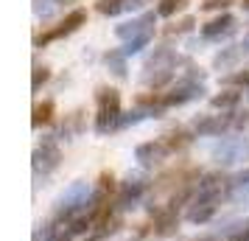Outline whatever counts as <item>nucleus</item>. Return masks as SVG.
<instances>
[{"instance_id": "4", "label": "nucleus", "mask_w": 249, "mask_h": 241, "mask_svg": "<svg viewBox=\"0 0 249 241\" xmlns=\"http://www.w3.org/2000/svg\"><path fill=\"white\" fill-rule=\"evenodd\" d=\"M98 101H101V115H98V129H107L112 124V118L118 115V93L115 90H101L98 95Z\"/></svg>"}, {"instance_id": "11", "label": "nucleus", "mask_w": 249, "mask_h": 241, "mask_svg": "<svg viewBox=\"0 0 249 241\" xmlns=\"http://www.w3.org/2000/svg\"><path fill=\"white\" fill-rule=\"evenodd\" d=\"M51 9H53V0H34V12L39 14V17H48Z\"/></svg>"}, {"instance_id": "7", "label": "nucleus", "mask_w": 249, "mask_h": 241, "mask_svg": "<svg viewBox=\"0 0 249 241\" xmlns=\"http://www.w3.org/2000/svg\"><path fill=\"white\" fill-rule=\"evenodd\" d=\"M182 6H185V0H160L157 14H160V17H171L174 12H179Z\"/></svg>"}, {"instance_id": "8", "label": "nucleus", "mask_w": 249, "mask_h": 241, "mask_svg": "<svg viewBox=\"0 0 249 241\" xmlns=\"http://www.w3.org/2000/svg\"><path fill=\"white\" fill-rule=\"evenodd\" d=\"M148 39H151V34H143V37H135V39H129L126 42V54H137L140 48L148 45Z\"/></svg>"}, {"instance_id": "15", "label": "nucleus", "mask_w": 249, "mask_h": 241, "mask_svg": "<svg viewBox=\"0 0 249 241\" xmlns=\"http://www.w3.org/2000/svg\"><path fill=\"white\" fill-rule=\"evenodd\" d=\"M143 3H146V0H132V3H126V9H140Z\"/></svg>"}, {"instance_id": "5", "label": "nucleus", "mask_w": 249, "mask_h": 241, "mask_svg": "<svg viewBox=\"0 0 249 241\" xmlns=\"http://www.w3.org/2000/svg\"><path fill=\"white\" fill-rule=\"evenodd\" d=\"M95 9H98L104 17H115V14H121L126 9V0H98Z\"/></svg>"}, {"instance_id": "16", "label": "nucleus", "mask_w": 249, "mask_h": 241, "mask_svg": "<svg viewBox=\"0 0 249 241\" xmlns=\"http://www.w3.org/2000/svg\"><path fill=\"white\" fill-rule=\"evenodd\" d=\"M238 81H241V84H249V73H241V76H238Z\"/></svg>"}, {"instance_id": "18", "label": "nucleus", "mask_w": 249, "mask_h": 241, "mask_svg": "<svg viewBox=\"0 0 249 241\" xmlns=\"http://www.w3.org/2000/svg\"><path fill=\"white\" fill-rule=\"evenodd\" d=\"M244 9H249V0H244Z\"/></svg>"}, {"instance_id": "17", "label": "nucleus", "mask_w": 249, "mask_h": 241, "mask_svg": "<svg viewBox=\"0 0 249 241\" xmlns=\"http://www.w3.org/2000/svg\"><path fill=\"white\" fill-rule=\"evenodd\" d=\"M244 48H247V51H249V37H247V42H244Z\"/></svg>"}, {"instance_id": "12", "label": "nucleus", "mask_w": 249, "mask_h": 241, "mask_svg": "<svg viewBox=\"0 0 249 241\" xmlns=\"http://www.w3.org/2000/svg\"><path fill=\"white\" fill-rule=\"evenodd\" d=\"M235 56H238V51H235V48H230V51H224V54H218V56H215V65H218V68H221V65H230Z\"/></svg>"}, {"instance_id": "14", "label": "nucleus", "mask_w": 249, "mask_h": 241, "mask_svg": "<svg viewBox=\"0 0 249 241\" xmlns=\"http://www.w3.org/2000/svg\"><path fill=\"white\" fill-rule=\"evenodd\" d=\"M45 79H48V70L45 68H36L34 70V90H39V84H42Z\"/></svg>"}, {"instance_id": "3", "label": "nucleus", "mask_w": 249, "mask_h": 241, "mask_svg": "<svg viewBox=\"0 0 249 241\" xmlns=\"http://www.w3.org/2000/svg\"><path fill=\"white\" fill-rule=\"evenodd\" d=\"M235 31V17L232 14H218L215 20H210L207 25H202V34L207 39H218V37H227Z\"/></svg>"}, {"instance_id": "1", "label": "nucleus", "mask_w": 249, "mask_h": 241, "mask_svg": "<svg viewBox=\"0 0 249 241\" xmlns=\"http://www.w3.org/2000/svg\"><path fill=\"white\" fill-rule=\"evenodd\" d=\"M84 23H87V12H84V9H73V12H70L68 17L56 25V28L45 31L42 37H36V45H45V42H51V39H59V37L73 34V31H76V28H81Z\"/></svg>"}, {"instance_id": "9", "label": "nucleus", "mask_w": 249, "mask_h": 241, "mask_svg": "<svg viewBox=\"0 0 249 241\" xmlns=\"http://www.w3.org/2000/svg\"><path fill=\"white\" fill-rule=\"evenodd\" d=\"M51 112H53L51 104H39V107L34 110V124H45L48 118H51Z\"/></svg>"}, {"instance_id": "13", "label": "nucleus", "mask_w": 249, "mask_h": 241, "mask_svg": "<svg viewBox=\"0 0 249 241\" xmlns=\"http://www.w3.org/2000/svg\"><path fill=\"white\" fill-rule=\"evenodd\" d=\"M232 0H207V3H202L204 12H215V9H227Z\"/></svg>"}, {"instance_id": "6", "label": "nucleus", "mask_w": 249, "mask_h": 241, "mask_svg": "<svg viewBox=\"0 0 249 241\" xmlns=\"http://www.w3.org/2000/svg\"><path fill=\"white\" fill-rule=\"evenodd\" d=\"M107 65L112 68V73H115V76H126L124 54H118V51H109V54H107Z\"/></svg>"}, {"instance_id": "10", "label": "nucleus", "mask_w": 249, "mask_h": 241, "mask_svg": "<svg viewBox=\"0 0 249 241\" xmlns=\"http://www.w3.org/2000/svg\"><path fill=\"white\" fill-rule=\"evenodd\" d=\"M238 101V93H221L213 98V107H232Z\"/></svg>"}, {"instance_id": "19", "label": "nucleus", "mask_w": 249, "mask_h": 241, "mask_svg": "<svg viewBox=\"0 0 249 241\" xmlns=\"http://www.w3.org/2000/svg\"><path fill=\"white\" fill-rule=\"evenodd\" d=\"M56 3H70V0H56Z\"/></svg>"}, {"instance_id": "2", "label": "nucleus", "mask_w": 249, "mask_h": 241, "mask_svg": "<svg viewBox=\"0 0 249 241\" xmlns=\"http://www.w3.org/2000/svg\"><path fill=\"white\" fill-rule=\"evenodd\" d=\"M151 23H154V14H143L140 20H129V23H121L115 28V34L121 39H135V37L151 34Z\"/></svg>"}]
</instances>
